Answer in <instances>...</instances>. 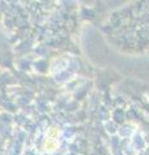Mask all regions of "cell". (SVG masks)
<instances>
[{"instance_id":"cell-3","label":"cell","mask_w":149,"mask_h":155,"mask_svg":"<svg viewBox=\"0 0 149 155\" xmlns=\"http://www.w3.org/2000/svg\"><path fill=\"white\" fill-rule=\"evenodd\" d=\"M0 9L4 27L26 54L56 51L74 27L70 0H0Z\"/></svg>"},{"instance_id":"cell-1","label":"cell","mask_w":149,"mask_h":155,"mask_svg":"<svg viewBox=\"0 0 149 155\" xmlns=\"http://www.w3.org/2000/svg\"><path fill=\"white\" fill-rule=\"evenodd\" d=\"M0 155H83L93 105L68 78L0 76Z\"/></svg>"},{"instance_id":"cell-2","label":"cell","mask_w":149,"mask_h":155,"mask_svg":"<svg viewBox=\"0 0 149 155\" xmlns=\"http://www.w3.org/2000/svg\"><path fill=\"white\" fill-rule=\"evenodd\" d=\"M83 155H149V92L113 88L97 97Z\"/></svg>"}]
</instances>
